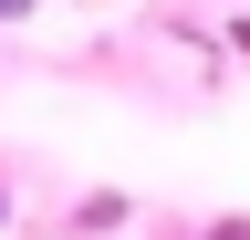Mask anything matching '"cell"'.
<instances>
[{
    "label": "cell",
    "instance_id": "cell-1",
    "mask_svg": "<svg viewBox=\"0 0 250 240\" xmlns=\"http://www.w3.org/2000/svg\"><path fill=\"white\" fill-rule=\"evenodd\" d=\"M21 11H42V0H0V21H21Z\"/></svg>",
    "mask_w": 250,
    "mask_h": 240
},
{
    "label": "cell",
    "instance_id": "cell-2",
    "mask_svg": "<svg viewBox=\"0 0 250 240\" xmlns=\"http://www.w3.org/2000/svg\"><path fill=\"white\" fill-rule=\"evenodd\" d=\"M0 219H11V198H0Z\"/></svg>",
    "mask_w": 250,
    "mask_h": 240
}]
</instances>
